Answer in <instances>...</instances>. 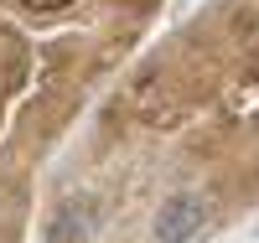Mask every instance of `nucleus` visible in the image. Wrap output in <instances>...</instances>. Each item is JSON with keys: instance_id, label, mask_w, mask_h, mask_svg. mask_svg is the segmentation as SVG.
<instances>
[{"instance_id": "obj_1", "label": "nucleus", "mask_w": 259, "mask_h": 243, "mask_svg": "<svg viewBox=\"0 0 259 243\" xmlns=\"http://www.w3.org/2000/svg\"><path fill=\"white\" fill-rule=\"evenodd\" d=\"M207 217H212V202L197 191H182V197H171V202L156 212V238L161 243H192L202 228H207Z\"/></svg>"}, {"instance_id": "obj_2", "label": "nucleus", "mask_w": 259, "mask_h": 243, "mask_svg": "<svg viewBox=\"0 0 259 243\" xmlns=\"http://www.w3.org/2000/svg\"><path fill=\"white\" fill-rule=\"evenodd\" d=\"M26 11H62V6H73V0H21Z\"/></svg>"}]
</instances>
